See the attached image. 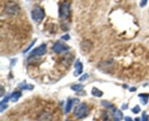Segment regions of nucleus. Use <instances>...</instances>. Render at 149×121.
<instances>
[{
  "label": "nucleus",
  "mask_w": 149,
  "mask_h": 121,
  "mask_svg": "<svg viewBox=\"0 0 149 121\" xmlns=\"http://www.w3.org/2000/svg\"><path fill=\"white\" fill-rule=\"evenodd\" d=\"M138 96L141 99V103L143 104V105L146 104L147 102L148 101V98H149V95L148 94H139Z\"/></svg>",
  "instance_id": "obj_9"
},
{
  "label": "nucleus",
  "mask_w": 149,
  "mask_h": 121,
  "mask_svg": "<svg viewBox=\"0 0 149 121\" xmlns=\"http://www.w3.org/2000/svg\"><path fill=\"white\" fill-rule=\"evenodd\" d=\"M8 99H9V97L8 96H7V97H6L4 100L1 101V104H0V112H3V111H4V109L7 107V101H8Z\"/></svg>",
  "instance_id": "obj_8"
},
{
  "label": "nucleus",
  "mask_w": 149,
  "mask_h": 121,
  "mask_svg": "<svg viewBox=\"0 0 149 121\" xmlns=\"http://www.w3.org/2000/svg\"><path fill=\"white\" fill-rule=\"evenodd\" d=\"M142 120L143 121H148V116L146 115V112H144V113L143 114Z\"/></svg>",
  "instance_id": "obj_18"
},
{
  "label": "nucleus",
  "mask_w": 149,
  "mask_h": 121,
  "mask_svg": "<svg viewBox=\"0 0 149 121\" xmlns=\"http://www.w3.org/2000/svg\"><path fill=\"white\" fill-rule=\"evenodd\" d=\"M140 111H141V108H140L139 106H136L132 109V112L135 114H138L139 113Z\"/></svg>",
  "instance_id": "obj_15"
},
{
  "label": "nucleus",
  "mask_w": 149,
  "mask_h": 121,
  "mask_svg": "<svg viewBox=\"0 0 149 121\" xmlns=\"http://www.w3.org/2000/svg\"><path fill=\"white\" fill-rule=\"evenodd\" d=\"M47 52V45L45 44H42L39 48H36V49L33 50L31 53L32 56H41V55H45Z\"/></svg>",
  "instance_id": "obj_5"
},
{
  "label": "nucleus",
  "mask_w": 149,
  "mask_h": 121,
  "mask_svg": "<svg viewBox=\"0 0 149 121\" xmlns=\"http://www.w3.org/2000/svg\"><path fill=\"white\" fill-rule=\"evenodd\" d=\"M36 39H34V40H33V42H32V43H31V45H29V47H28V48H26V50H25V51H24V52H28V51H29V49H31V48H32V46H33V45H34V44H35V43H36Z\"/></svg>",
  "instance_id": "obj_16"
},
{
  "label": "nucleus",
  "mask_w": 149,
  "mask_h": 121,
  "mask_svg": "<svg viewBox=\"0 0 149 121\" xmlns=\"http://www.w3.org/2000/svg\"><path fill=\"white\" fill-rule=\"evenodd\" d=\"M147 2H148V0H141V7H144V6L146 5Z\"/></svg>",
  "instance_id": "obj_19"
},
{
  "label": "nucleus",
  "mask_w": 149,
  "mask_h": 121,
  "mask_svg": "<svg viewBox=\"0 0 149 121\" xmlns=\"http://www.w3.org/2000/svg\"><path fill=\"white\" fill-rule=\"evenodd\" d=\"M73 104V101L71 99H68V101H67V104H66V107H65V113H68L69 112V111L71 110V106H72Z\"/></svg>",
  "instance_id": "obj_13"
},
{
  "label": "nucleus",
  "mask_w": 149,
  "mask_h": 121,
  "mask_svg": "<svg viewBox=\"0 0 149 121\" xmlns=\"http://www.w3.org/2000/svg\"><path fill=\"white\" fill-rule=\"evenodd\" d=\"M74 115L78 119L85 118L88 115V108L84 104L77 105L74 110Z\"/></svg>",
  "instance_id": "obj_1"
},
{
  "label": "nucleus",
  "mask_w": 149,
  "mask_h": 121,
  "mask_svg": "<svg viewBox=\"0 0 149 121\" xmlns=\"http://www.w3.org/2000/svg\"><path fill=\"white\" fill-rule=\"evenodd\" d=\"M68 49H69V48L66 45H65V44L61 42H56L54 45V46L52 47V50L56 53H61L62 52H65V51L68 50Z\"/></svg>",
  "instance_id": "obj_4"
},
{
  "label": "nucleus",
  "mask_w": 149,
  "mask_h": 121,
  "mask_svg": "<svg viewBox=\"0 0 149 121\" xmlns=\"http://www.w3.org/2000/svg\"><path fill=\"white\" fill-rule=\"evenodd\" d=\"M70 14V4L68 1H63L59 7V17L62 19H67Z\"/></svg>",
  "instance_id": "obj_2"
},
{
  "label": "nucleus",
  "mask_w": 149,
  "mask_h": 121,
  "mask_svg": "<svg viewBox=\"0 0 149 121\" xmlns=\"http://www.w3.org/2000/svg\"><path fill=\"white\" fill-rule=\"evenodd\" d=\"M75 68H76L75 76H78L82 73L83 65L81 62H79V61H77L75 64Z\"/></svg>",
  "instance_id": "obj_6"
},
{
  "label": "nucleus",
  "mask_w": 149,
  "mask_h": 121,
  "mask_svg": "<svg viewBox=\"0 0 149 121\" xmlns=\"http://www.w3.org/2000/svg\"><path fill=\"white\" fill-rule=\"evenodd\" d=\"M20 87L23 90H32L33 88V85H29V84H26V83H20L19 85Z\"/></svg>",
  "instance_id": "obj_11"
},
{
  "label": "nucleus",
  "mask_w": 149,
  "mask_h": 121,
  "mask_svg": "<svg viewBox=\"0 0 149 121\" xmlns=\"http://www.w3.org/2000/svg\"><path fill=\"white\" fill-rule=\"evenodd\" d=\"M114 117H115V119H116V120L119 121V120L122 119V113L119 110L116 109V110L114 111Z\"/></svg>",
  "instance_id": "obj_12"
},
{
  "label": "nucleus",
  "mask_w": 149,
  "mask_h": 121,
  "mask_svg": "<svg viewBox=\"0 0 149 121\" xmlns=\"http://www.w3.org/2000/svg\"><path fill=\"white\" fill-rule=\"evenodd\" d=\"M92 94L96 97H101L103 96V92L97 89V87H93V90H92Z\"/></svg>",
  "instance_id": "obj_10"
},
{
  "label": "nucleus",
  "mask_w": 149,
  "mask_h": 121,
  "mask_svg": "<svg viewBox=\"0 0 149 121\" xmlns=\"http://www.w3.org/2000/svg\"><path fill=\"white\" fill-rule=\"evenodd\" d=\"M88 78V74H84V75H81V77L79 78V80L80 81H84L85 80H87V79Z\"/></svg>",
  "instance_id": "obj_17"
},
{
  "label": "nucleus",
  "mask_w": 149,
  "mask_h": 121,
  "mask_svg": "<svg viewBox=\"0 0 149 121\" xmlns=\"http://www.w3.org/2000/svg\"><path fill=\"white\" fill-rule=\"evenodd\" d=\"M67 121H69V120H67Z\"/></svg>",
  "instance_id": "obj_22"
},
{
  "label": "nucleus",
  "mask_w": 149,
  "mask_h": 121,
  "mask_svg": "<svg viewBox=\"0 0 149 121\" xmlns=\"http://www.w3.org/2000/svg\"><path fill=\"white\" fill-rule=\"evenodd\" d=\"M21 96V93L20 92H14L13 94L10 96V99L12 102H16L20 97Z\"/></svg>",
  "instance_id": "obj_7"
},
{
  "label": "nucleus",
  "mask_w": 149,
  "mask_h": 121,
  "mask_svg": "<svg viewBox=\"0 0 149 121\" xmlns=\"http://www.w3.org/2000/svg\"><path fill=\"white\" fill-rule=\"evenodd\" d=\"M45 12L41 7H36L31 11V17L34 21L40 23L45 17Z\"/></svg>",
  "instance_id": "obj_3"
},
{
  "label": "nucleus",
  "mask_w": 149,
  "mask_h": 121,
  "mask_svg": "<svg viewBox=\"0 0 149 121\" xmlns=\"http://www.w3.org/2000/svg\"><path fill=\"white\" fill-rule=\"evenodd\" d=\"M61 39H64V40H68V39H70V36L68 34H65V35H64V36H61Z\"/></svg>",
  "instance_id": "obj_20"
},
{
  "label": "nucleus",
  "mask_w": 149,
  "mask_h": 121,
  "mask_svg": "<svg viewBox=\"0 0 149 121\" xmlns=\"http://www.w3.org/2000/svg\"><path fill=\"white\" fill-rule=\"evenodd\" d=\"M83 88V85L81 84H77V85H74L71 87V89L74 90V91H79V90H81Z\"/></svg>",
  "instance_id": "obj_14"
},
{
  "label": "nucleus",
  "mask_w": 149,
  "mask_h": 121,
  "mask_svg": "<svg viewBox=\"0 0 149 121\" xmlns=\"http://www.w3.org/2000/svg\"><path fill=\"white\" fill-rule=\"evenodd\" d=\"M125 121H133V120H132L130 117H127V118H125Z\"/></svg>",
  "instance_id": "obj_21"
}]
</instances>
